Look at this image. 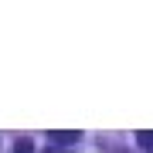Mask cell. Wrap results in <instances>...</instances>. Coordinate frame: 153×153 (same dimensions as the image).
<instances>
[{
	"instance_id": "3957f363",
	"label": "cell",
	"mask_w": 153,
	"mask_h": 153,
	"mask_svg": "<svg viewBox=\"0 0 153 153\" xmlns=\"http://www.w3.org/2000/svg\"><path fill=\"white\" fill-rule=\"evenodd\" d=\"M14 153H31V140H17V150Z\"/></svg>"
},
{
	"instance_id": "6da1fadb",
	"label": "cell",
	"mask_w": 153,
	"mask_h": 153,
	"mask_svg": "<svg viewBox=\"0 0 153 153\" xmlns=\"http://www.w3.org/2000/svg\"><path fill=\"white\" fill-rule=\"evenodd\" d=\"M48 136H51V143H61V146H65V143H75L78 140V129H51Z\"/></svg>"
},
{
	"instance_id": "7a4b0ae2",
	"label": "cell",
	"mask_w": 153,
	"mask_h": 153,
	"mask_svg": "<svg viewBox=\"0 0 153 153\" xmlns=\"http://www.w3.org/2000/svg\"><path fill=\"white\" fill-rule=\"evenodd\" d=\"M136 143H140V150L153 153V129H140V133H136Z\"/></svg>"
}]
</instances>
